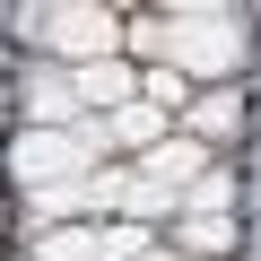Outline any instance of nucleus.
Listing matches in <instances>:
<instances>
[{
	"instance_id": "1",
	"label": "nucleus",
	"mask_w": 261,
	"mask_h": 261,
	"mask_svg": "<svg viewBox=\"0 0 261 261\" xmlns=\"http://www.w3.org/2000/svg\"><path fill=\"white\" fill-rule=\"evenodd\" d=\"M174 44H166V70H235L244 61V18L226 9H166Z\"/></svg>"
},
{
	"instance_id": "2",
	"label": "nucleus",
	"mask_w": 261,
	"mask_h": 261,
	"mask_svg": "<svg viewBox=\"0 0 261 261\" xmlns=\"http://www.w3.org/2000/svg\"><path fill=\"white\" fill-rule=\"evenodd\" d=\"M35 44L70 53V61L87 70V61H105V53L122 44V18H113V9H35Z\"/></svg>"
},
{
	"instance_id": "3",
	"label": "nucleus",
	"mask_w": 261,
	"mask_h": 261,
	"mask_svg": "<svg viewBox=\"0 0 261 261\" xmlns=\"http://www.w3.org/2000/svg\"><path fill=\"white\" fill-rule=\"evenodd\" d=\"M79 166H87V130H27V140H18V183L27 192L79 183Z\"/></svg>"
},
{
	"instance_id": "4",
	"label": "nucleus",
	"mask_w": 261,
	"mask_h": 261,
	"mask_svg": "<svg viewBox=\"0 0 261 261\" xmlns=\"http://www.w3.org/2000/svg\"><path fill=\"white\" fill-rule=\"evenodd\" d=\"M200 166H209V157H200V140H157L140 183H157V192H192V183H200Z\"/></svg>"
},
{
	"instance_id": "5",
	"label": "nucleus",
	"mask_w": 261,
	"mask_h": 261,
	"mask_svg": "<svg viewBox=\"0 0 261 261\" xmlns=\"http://www.w3.org/2000/svg\"><path fill=\"white\" fill-rule=\"evenodd\" d=\"M79 96H96V105H122V96H140V79H130L122 61H87V70H79Z\"/></svg>"
},
{
	"instance_id": "6",
	"label": "nucleus",
	"mask_w": 261,
	"mask_h": 261,
	"mask_svg": "<svg viewBox=\"0 0 261 261\" xmlns=\"http://www.w3.org/2000/svg\"><path fill=\"white\" fill-rule=\"evenodd\" d=\"M27 105H35V122H61V113L79 105V79H53V70H44V79L27 87Z\"/></svg>"
},
{
	"instance_id": "7",
	"label": "nucleus",
	"mask_w": 261,
	"mask_h": 261,
	"mask_svg": "<svg viewBox=\"0 0 261 261\" xmlns=\"http://www.w3.org/2000/svg\"><path fill=\"white\" fill-rule=\"evenodd\" d=\"M35 261H105V235H79V226H70V235H44Z\"/></svg>"
},
{
	"instance_id": "8",
	"label": "nucleus",
	"mask_w": 261,
	"mask_h": 261,
	"mask_svg": "<svg viewBox=\"0 0 261 261\" xmlns=\"http://www.w3.org/2000/svg\"><path fill=\"white\" fill-rule=\"evenodd\" d=\"M87 200H96V183H53V192H35V218H70Z\"/></svg>"
},
{
	"instance_id": "9",
	"label": "nucleus",
	"mask_w": 261,
	"mask_h": 261,
	"mask_svg": "<svg viewBox=\"0 0 261 261\" xmlns=\"http://www.w3.org/2000/svg\"><path fill=\"white\" fill-rule=\"evenodd\" d=\"M140 96H148L157 113H174V105H183L192 87H183V70H148V79H140Z\"/></svg>"
},
{
	"instance_id": "10",
	"label": "nucleus",
	"mask_w": 261,
	"mask_h": 261,
	"mask_svg": "<svg viewBox=\"0 0 261 261\" xmlns=\"http://www.w3.org/2000/svg\"><path fill=\"white\" fill-rule=\"evenodd\" d=\"M183 244H192V252H226V244H235V226H226V218H192V226H183Z\"/></svg>"
},
{
	"instance_id": "11",
	"label": "nucleus",
	"mask_w": 261,
	"mask_h": 261,
	"mask_svg": "<svg viewBox=\"0 0 261 261\" xmlns=\"http://www.w3.org/2000/svg\"><path fill=\"white\" fill-rule=\"evenodd\" d=\"M148 130H157V105H122L113 113V140H148Z\"/></svg>"
},
{
	"instance_id": "12",
	"label": "nucleus",
	"mask_w": 261,
	"mask_h": 261,
	"mask_svg": "<svg viewBox=\"0 0 261 261\" xmlns=\"http://www.w3.org/2000/svg\"><path fill=\"white\" fill-rule=\"evenodd\" d=\"M192 200H200V218H218V209L235 200V183H226V174H200V183H192Z\"/></svg>"
},
{
	"instance_id": "13",
	"label": "nucleus",
	"mask_w": 261,
	"mask_h": 261,
	"mask_svg": "<svg viewBox=\"0 0 261 261\" xmlns=\"http://www.w3.org/2000/svg\"><path fill=\"white\" fill-rule=\"evenodd\" d=\"M130 44H140V53H166V44H174V27H166V18H140V27H130Z\"/></svg>"
},
{
	"instance_id": "14",
	"label": "nucleus",
	"mask_w": 261,
	"mask_h": 261,
	"mask_svg": "<svg viewBox=\"0 0 261 261\" xmlns=\"http://www.w3.org/2000/svg\"><path fill=\"white\" fill-rule=\"evenodd\" d=\"M140 261H174V252H157V244H148V252H140Z\"/></svg>"
}]
</instances>
